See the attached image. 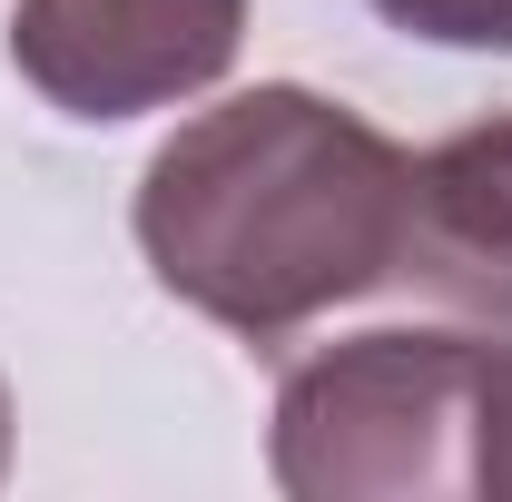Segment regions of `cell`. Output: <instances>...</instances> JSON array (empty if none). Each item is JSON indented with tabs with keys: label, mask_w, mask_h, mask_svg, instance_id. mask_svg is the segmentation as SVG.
<instances>
[{
	"label": "cell",
	"mask_w": 512,
	"mask_h": 502,
	"mask_svg": "<svg viewBox=\"0 0 512 502\" xmlns=\"http://www.w3.org/2000/svg\"><path fill=\"white\" fill-rule=\"evenodd\" d=\"M138 256L188 315L237 345H286L365 296H414L424 158L345 99L256 79L197 109L138 168Z\"/></svg>",
	"instance_id": "obj_1"
},
{
	"label": "cell",
	"mask_w": 512,
	"mask_h": 502,
	"mask_svg": "<svg viewBox=\"0 0 512 502\" xmlns=\"http://www.w3.org/2000/svg\"><path fill=\"white\" fill-rule=\"evenodd\" d=\"M493 325H375L286 365L266 473L296 502H473Z\"/></svg>",
	"instance_id": "obj_2"
},
{
	"label": "cell",
	"mask_w": 512,
	"mask_h": 502,
	"mask_svg": "<svg viewBox=\"0 0 512 502\" xmlns=\"http://www.w3.org/2000/svg\"><path fill=\"white\" fill-rule=\"evenodd\" d=\"M247 0H10V69L79 128H119L217 89Z\"/></svg>",
	"instance_id": "obj_3"
},
{
	"label": "cell",
	"mask_w": 512,
	"mask_h": 502,
	"mask_svg": "<svg viewBox=\"0 0 512 502\" xmlns=\"http://www.w3.org/2000/svg\"><path fill=\"white\" fill-rule=\"evenodd\" d=\"M414 296L512 325V119L453 128L424 148V247H414Z\"/></svg>",
	"instance_id": "obj_4"
},
{
	"label": "cell",
	"mask_w": 512,
	"mask_h": 502,
	"mask_svg": "<svg viewBox=\"0 0 512 502\" xmlns=\"http://www.w3.org/2000/svg\"><path fill=\"white\" fill-rule=\"evenodd\" d=\"M394 40H424V50H493L512 60V0H365Z\"/></svg>",
	"instance_id": "obj_5"
},
{
	"label": "cell",
	"mask_w": 512,
	"mask_h": 502,
	"mask_svg": "<svg viewBox=\"0 0 512 502\" xmlns=\"http://www.w3.org/2000/svg\"><path fill=\"white\" fill-rule=\"evenodd\" d=\"M473 502H512V335L493 325L483 365V424H473Z\"/></svg>",
	"instance_id": "obj_6"
},
{
	"label": "cell",
	"mask_w": 512,
	"mask_h": 502,
	"mask_svg": "<svg viewBox=\"0 0 512 502\" xmlns=\"http://www.w3.org/2000/svg\"><path fill=\"white\" fill-rule=\"evenodd\" d=\"M0 473H10V384H0Z\"/></svg>",
	"instance_id": "obj_7"
}]
</instances>
